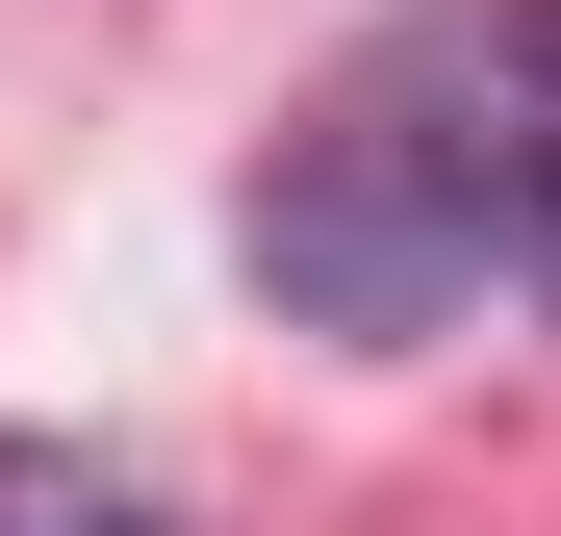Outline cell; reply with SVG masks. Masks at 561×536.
<instances>
[{
	"label": "cell",
	"mask_w": 561,
	"mask_h": 536,
	"mask_svg": "<svg viewBox=\"0 0 561 536\" xmlns=\"http://www.w3.org/2000/svg\"><path fill=\"white\" fill-rule=\"evenodd\" d=\"M485 255H511V103L434 128V77H357V103L255 179V282L307 332H434Z\"/></svg>",
	"instance_id": "obj_1"
},
{
	"label": "cell",
	"mask_w": 561,
	"mask_h": 536,
	"mask_svg": "<svg viewBox=\"0 0 561 536\" xmlns=\"http://www.w3.org/2000/svg\"><path fill=\"white\" fill-rule=\"evenodd\" d=\"M0 536H153L103 460H51V434H0Z\"/></svg>",
	"instance_id": "obj_2"
},
{
	"label": "cell",
	"mask_w": 561,
	"mask_h": 536,
	"mask_svg": "<svg viewBox=\"0 0 561 536\" xmlns=\"http://www.w3.org/2000/svg\"><path fill=\"white\" fill-rule=\"evenodd\" d=\"M536 77H561V26H536Z\"/></svg>",
	"instance_id": "obj_3"
}]
</instances>
